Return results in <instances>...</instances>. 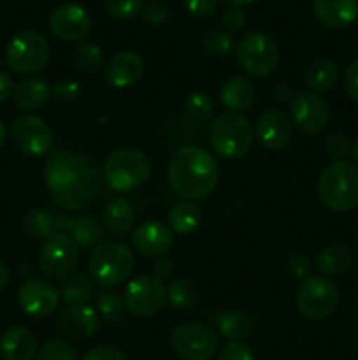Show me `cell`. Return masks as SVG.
<instances>
[{
	"label": "cell",
	"mask_w": 358,
	"mask_h": 360,
	"mask_svg": "<svg viewBox=\"0 0 358 360\" xmlns=\"http://www.w3.org/2000/svg\"><path fill=\"white\" fill-rule=\"evenodd\" d=\"M221 21H223V27L227 28L228 32H239L246 23V14L241 7L232 6L225 11Z\"/></svg>",
	"instance_id": "cell-45"
},
{
	"label": "cell",
	"mask_w": 358,
	"mask_h": 360,
	"mask_svg": "<svg viewBox=\"0 0 358 360\" xmlns=\"http://www.w3.org/2000/svg\"><path fill=\"white\" fill-rule=\"evenodd\" d=\"M95 304H97L98 313L104 316L107 322H119L123 316V311H125V302H123V297L118 294V292L112 290H104L95 297Z\"/></svg>",
	"instance_id": "cell-35"
},
{
	"label": "cell",
	"mask_w": 358,
	"mask_h": 360,
	"mask_svg": "<svg viewBox=\"0 0 358 360\" xmlns=\"http://www.w3.org/2000/svg\"><path fill=\"white\" fill-rule=\"evenodd\" d=\"M51 94L56 101L60 102H74L81 94V86L74 79H60L55 86L51 88Z\"/></svg>",
	"instance_id": "cell-43"
},
{
	"label": "cell",
	"mask_w": 358,
	"mask_h": 360,
	"mask_svg": "<svg viewBox=\"0 0 358 360\" xmlns=\"http://www.w3.org/2000/svg\"><path fill=\"white\" fill-rule=\"evenodd\" d=\"M133 264L135 257L128 246L119 241H104L91 252L88 271L98 287L111 288L132 274Z\"/></svg>",
	"instance_id": "cell-5"
},
{
	"label": "cell",
	"mask_w": 358,
	"mask_h": 360,
	"mask_svg": "<svg viewBox=\"0 0 358 360\" xmlns=\"http://www.w3.org/2000/svg\"><path fill=\"white\" fill-rule=\"evenodd\" d=\"M339 304V290L326 276H309L297 292V308L305 319L321 320L332 315Z\"/></svg>",
	"instance_id": "cell-10"
},
{
	"label": "cell",
	"mask_w": 358,
	"mask_h": 360,
	"mask_svg": "<svg viewBox=\"0 0 358 360\" xmlns=\"http://www.w3.org/2000/svg\"><path fill=\"white\" fill-rule=\"evenodd\" d=\"M11 141L20 153L27 157H44L55 144V132L42 118L25 115L11 125Z\"/></svg>",
	"instance_id": "cell-13"
},
{
	"label": "cell",
	"mask_w": 358,
	"mask_h": 360,
	"mask_svg": "<svg viewBox=\"0 0 358 360\" xmlns=\"http://www.w3.org/2000/svg\"><path fill=\"white\" fill-rule=\"evenodd\" d=\"M351 157H353L354 162H357V164H358V139L354 141V144H353V146H351Z\"/></svg>",
	"instance_id": "cell-55"
},
{
	"label": "cell",
	"mask_w": 358,
	"mask_h": 360,
	"mask_svg": "<svg viewBox=\"0 0 358 360\" xmlns=\"http://www.w3.org/2000/svg\"><path fill=\"white\" fill-rule=\"evenodd\" d=\"M227 2H228V4H232V6L239 7V6H244V4L253 2V0H227Z\"/></svg>",
	"instance_id": "cell-56"
},
{
	"label": "cell",
	"mask_w": 358,
	"mask_h": 360,
	"mask_svg": "<svg viewBox=\"0 0 358 360\" xmlns=\"http://www.w3.org/2000/svg\"><path fill=\"white\" fill-rule=\"evenodd\" d=\"M93 27L90 13L79 4H62L49 16V30L63 42H77L86 37Z\"/></svg>",
	"instance_id": "cell-15"
},
{
	"label": "cell",
	"mask_w": 358,
	"mask_h": 360,
	"mask_svg": "<svg viewBox=\"0 0 358 360\" xmlns=\"http://www.w3.org/2000/svg\"><path fill=\"white\" fill-rule=\"evenodd\" d=\"M74 218L69 214H56L55 220V234H67L72 231Z\"/></svg>",
	"instance_id": "cell-51"
},
{
	"label": "cell",
	"mask_w": 358,
	"mask_h": 360,
	"mask_svg": "<svg viewBox=\"0 0 358 360\" xmlns=\"http://www.w3.org/2000/svg\"><path fill=\"white\" fill-rule=\"evenodd\" d=\"M344 90L353 101L358 102V60H354L344 72Z\"/></svg>",
	"instance_id": "cell-47"
},
{
	"label": "cell",
	"mask_w": 358,
	"mask_h": 360,
	"mask_svg": "<svg viewBox=\"0 0 358 360\" xmlns=\"http://www.w3.org/2000/svg\"><path fill=\"white\" fill-rule=\"evenodd\" d=\"M142 18L147 25H153V27H158V25H164L171 20V9L165 2H160V0H151V2L144 4L142 6Z\"/></svg>",
	"instance_id": "cell-41"
},
{
	"label": "cell",
	"mask_w": 358,
	"mask_h": 360,
	"mask_svg": "<svg viewBox=\"0 0 358 360\" xmlns=\"http://www.w3.org/2000/svg\"><path fill=\"white\" fill-rule=\"evenodd\" d=\"M104 9L114 20H133L142 11V0H102Z\"/></svg>",
	"instance_id": "cell-38"
},
{
	"label": "cell",
	"mask_w": 358,
	"mask_h": 360,
	"mask_svg": "<svg viewBox=\"0 0 358 360\" xmlns=\"http://www.w3.org/2000/svg\"><path fill=\"white\" fill-rule=\"evenodd\" d=\"M353 264V255L350 248L344 245H329L316 257V266L326 276H339L344 274Z\"/></svg>",
	"instance_id": "cell-27"
},
{
	"label": "cell",
	"mask_w": 358,
	"mask_h": 360,
	"mask_svg": "<svg viewBox=\"0 0 358 360\" xmlns=\"http://www.w3.org/2000/svg\"><path fill=\"white\" fill-rule=\"evenodd\" d=\"M256 98V88L249 79L241 76L230 77L220 88L221 104L232 112H242L253 105Z\"/></svg>",
	"instance_id": "cell-23"
},
{
	"label": "cell",
	"mask_w": 358,
	"mask_h": 360,
	"mask_svg": "<svg viewBox=\"0 0 358 360\" xmlns=\"http://www.w3.org/2000/svg\"><path fill=\"white\" fill-rule=\"evenodd\" d=\"M218 329L221 336L227 338L228 341H242L253 333V320L251 316L241 309H232V311L223 313L218 320Z\"/></svg>",
	"instance_id": "cell-30"
},
{
	"label": "cell",
	"mask_w": 358,
	"mask_h": 360,
	"mask_svg": "<svg viewBox=\"0 0 358 360\" xmlns=\"http://www.w3.org/2000/svg\"><path fill=\"white\" fill-rule=\"evenodd\" d=\"M49 62V44L35 30H21L9 41L6 63L18 74H35Z\"/></svg>",
	"instance_id": "cell-7"
},
{
	"label": "cell",
	"mask_w": 358,
	"mask_h": 360,
	"mask_svg": "<svg viewBox=\"0 0 358 360\" xmlns=\"http://www.w3.org/2000/svg\"><path fill=\"white\" fill-rule=\"evenodd\" d=\"M60 295L69 306H84L93 297V285L84 273H72L62 281Z\"/></svg>",
	"instance_id": "cell-29"
},
{
	"label": "cell",
	"mask_w": 358,
	"mask_h": 360,
	"mask_svg": "<svg viewBox=\"0 0 358 360\" xmlns=\"http://www.w3.org/2000/svg\"><path fill=\"white\" fill-rule=\"evenodd\" d=\"M183 4H185L186 11L190 14L199 18L213 16L218 11V6H220L218 0H183Z\"/></svg>",
	"instance_id": "cell-44"
},
{
	"label": "cell",
	"mask_w": 358,
	"mask_h": 360,
	"mask_svg": "<svg viewBox=\"0 0 358 360\" xmlns=\"http://www.w3.org/2000/svg\"><path fill=\"white\" fill-rule=\"evenodd\" d=\"M133 221H135V211L125 197L109 200L104 210V224L109 232L116 236L126 234L132 229Z\"/></svg>",
	"instance_id": "cell-25"
},
{
	"label": "cell",
	"mask_w": 358,
	"mask_h": 360,
	"mask_svg": "<svg viewBox=\"0 0 358 360\" xmlns=\"http://www.w3.org/2000/svg\"><path fill=\"white\" fill-rule=\"evenodd\" d=\"M168 186L183 200H200L211 195L220 179V167L213 155L200 146H183L167 169Z\"/></svg>",
	"instance_id": "cell-2"
},
{
	"label": "cell",
	"mask_w": 358,
	"mask_h": 360,
	"mask_svg": "<svg viewBox=\"0 0 358 360\" xmlns=\"http://www.w3.org/2000/svg\"><path fill=\"white\" fill-rule=\"evenodd\" d=\"M13 102L21 111H35L42 108L51 97V86L39 77H27L13 90Z\"/></svg>",
	"instance_id": "cell-24"
},
{
	"label": "cell",
	"mask_w": 358,
	"mask_h": 360,
	"mask_svg": "<svg viewBox=\"0 0 358 360\" xmlns=\"http://www.w3.org/2000/svg\"><path fill=\"white\" fill-rule=\"evenodd\" d=\"M83 360H128L123 355V352L116 350L112 347H97L88 352Z\"/></svg>",
	"instance_id": "cell-48"
},
{
	"label": "cell",
	"mask_w": 358,
	"mask_h": 360,
	"mask_svg": "<svg viewBox=\"0 0 358 360\" xmlns=\"http://www.w3.org/2000/svg\"><path fill=\"white\" fill-rule=\"evenodd\" d=\"M255 136L260 146L270 151H279L290 146L293 139V125L284 112L267 109L255 122Z\"/></svg>",
	"instance_id": "cell-17"
},
{
	"label": "cell",
	"mask_w": 358,
	"mask_h": 360,
	"mask_svg": "<svg viewBox=\"0 0 358 360\" xmlns=\"http://www.w3.org/2000/svg\"><path fill=\"white\" fill-rule=\"evenodd\" d=\"M70 236L81 248H90V246L100 245L104 241L105 229L91 214H79L77 218H74Z\"/></svg>",
	"instance_id": "cell-31"
},
{
	"label": "cell",
	"mask_w": 358,
	"mask_h": 360,
	"mask_svg": "<svg viewBox=\"0 0 358 360\" xmlns=\"http://www.w3.org/2000/svg\"><path fill=\"white\" fill-rule=\"evenodd\" d=\"M218 334L204 323L190 322L175 327L171 347L183 360H209L218 352Z\"/></svg>",
	"instance_id": "cell-11"
},
{
	"label": "cell",
	"mask_w": 358,
	"mask_h": 360,
	"mask_svg": "<svg viewBox=\"0 0 358 360\" xmlns=\"http://www.w3.org/2000/svg\"><path fill=\"white\" fill-rule=\"evenodd\" d=\"M6 139H7V130H6V127H4V123L0 122V148L4 146Z\"/></svg>",
	"instance_id": "cell-54"
},
{
	"label": "cell",
	"mask_w": 358,
	"mask_h": 360,
	"mask_svg": "<svg viewBox=\"0 0 358 360\" xmlns=\"http://www.w3.org/2000/svg\"><path fill=\"white\" fill-rule=\"evenodd\" d=\"M9 283V269L4 262H0V290Z\"/></svg>",
	"instance_id": "cell-53"
},
{
	"label": "cell",
	"mask_w": 358,
	"mask_h": 360,
	"mask_svg": "<svg viewBox=\"0 0 358 360\" xmlns=\"http://www.w3.org/2000/svg\"><path fill=\"white\" fill-rule=\"evenodd\" d=\"M202 224V210L195 202L183 200L175 204L168 213V227L172 232L181 236L192 234Z\"/></svg>",
	"instance_id": "cell-28"
},
{
	"label": "cell",
	"mask_w": 358,
	"mask_h": 360,
	"mask_svg": "<svg viewBox=\"0 0 358 360\" xmlns=\"http://www.w3.org/2000/svg\"><path fill=\"white\" fill-rule=\"evenodd\" d=\"M0 352L6 360H32L37 354V340L27 327H9L0 338Z\"/></svg>",
	"instance_id": "cell-22"
},
{
	"label": "cell",
	"mask_w": 358,
	"mask_h": 360,
	"mask_svg": "<svg viewBox=\"0 0 358 360\" xmlns=\"http://www.w3.org/2000/svg\"><path fill=\"white\" fill-rule=\"evenodd\" d=\"M214 111V104L211 97L204 91H193L183 102V112L186 118L195 125H204L211 120Z\"/></svg>",
	"instance_id": "cell-34"
},
{
	"label": "cell",
	"mask_w": 358,
	"mask_h": 360,
	"mask_svg": "<svg viewBox=\"0 0 358 360\" xmlns=\"http://www.w3.org/2000/svg\"><path fill=\"white\" fill-rule=\"evenodd\" d=\"M18 302L27 315L46 319L58 308L60 294L51 281L27 280L18 290Z\"/></svg>",
	"instance_id": "cell-16"
},
{
	"label": "cell",
	"mask_w": 358,
	"mask_h": 360,
	"mask_svg": "<svg viewBox=\"0 0 358 360\" xmlns=\"http://www.w3.org/2000/svg\"><path fill=\"white\" fill-rule=\"evenodd\" d=\"M74 65L79 72L93 76L104 67V51L95 42H83L74 51Z\"/></svg>",
	"instance_id": "cell-33"
},
{
	"label": "cell",
	"mask_w": 358,
	"mask_h": 360,
	"mask_svg": "<svg viewBox=\"0 0 358 360\" xmlns=\"http://www.w3.org/2000/svg\"><path fill=\"white\" fill-rule=\"evenodd\" d=\"M153 271H154V276L157 278H167V276H171L172 274V271H174V262H172L171 259H160V260H157V264H154L153 266Z\"/></svg>",
	"instance_id": "cell-49"
},
{
	"label": "cell",
	"mask_w": 358,
	"mask_h": 360,
	"mask_svg": "<svg viewBox=\"0 0 358 360\" xmlns=\"http://www.w3.org/2000/svg\"><path fill=\"white\" fill-rule=\"evenodd\" d=\"M98 167L93 160L70 150L49 155L44 178L53 202L67 211H79L102 195Z\"/></svg>",
	"instance_id": "cell-1"
},
{
	"label": "cell",
	"mask_w": 358,
	"mask_h": 360,
	"mask_svg": "<svg viewBox=\"0 0 358 360\" xmlns=\"http://www.w3.org/2000/svg\"><path fill=\"white\" fill-rule=\"evenodd\" d=\"M37 360H79V357L69 341L51 340L41 348Z\"/></svg>",
	"instance_id": "cell-39"
},
{
	"label": "cell",
	"mask_w": 358,
	"mask_h": 360,
	"mask_svg": "<svg viewBox=\"0 0 358 360\" xmlns=\"http://www.w3.org/2000/svg\"><path fill=\"white\" fill-rule=\"evenodd\" d=\"M291 123L305 136L323 132L330 122V108L321 97L311 91H300L290 102Z\"/></svg>",
	"instance_id": "cell-14"
},
{
	"label": "cell",
	"mask_w": 358,
	"mask_h": 360,
	"mask_svg": "<svg viewBox=\"0 0 358 360\" xmlns=\"http://www.w3.org/2000/svg\"><path fill=\"white\" fill-rule=\"evenodd\" d=\"M79 264V245L69 234H53L39 253V269L48 280H65Z\"/></svg>",
	"instance_id": "cell-9"
},
{
	"label": "cell",
	"mask_w": 358,
	"mask_h": 360,
	"mask_svg": "<svg viewBox=\"0 0 358 360\" xmlns=\"http://www.w3.org/2000/svg\"><path fill=\"white\" fill-rule=\"evenodd\" d=\"M319 200L329 210L346 213L358 206V165L353 162H333L318 181Z\"/></svg>",
	"instance_id": "cell-4"
},
{
	"label": "cell",
	"mask_w": 358,
	"mask_h": 360,
	"mask_svg": "<svg viewBox=\"0 0 358 360\" xmlns=\"http://www.w3.org/2000/svg\"><path fill=\"white\" fill-rule=\"evenodd\" d=\"M13 90H14L13 79H11L9 74L0 72V104H2V102H6L7 98L13 95Z\"/></svg>",
	"instance_id": "cell-50"
},
{
	"label": "cell",
	"mask_w": 358,
	"mask_h": 360,
	"mask_svg": "<svg viewBox=\"0 0 358 360\" xmlns=\"http://www.w3.org/2000/svg\"><path fill=\"white\" fill-rule=\"evenodd\" d=\"M312 11L323 27L340 30L357 20L358 0H312Z\"/></svg>",
	"instance_id": "cell-21"
},
{
	"label": "cell",
	"mask_w": 358,
	"mask_h": 360,
	"mask_svg": "<svg viewBox=\"0 0 358 360\" xmlns=\"http://www.w3.org/2000/svg\"><path fill=\"white\" fill-rule=\"evenodd\" d=\"M151 158L139 148H118L105 158L102 176L105 185L119 193H126L144 185L151 176Z\"/></svg>",
	"instance_id": "cell-3"
},
{
	"label": "cell",
	"mask_w": 358,
	"mask_h": 360,
	"mask_svg": "<svg viewBox=\"0 0 358 360\" xmlns=\"http://www.w3.org/2000/svg\"><path fill=\"white\" fill-rule=\"evenodd\" d=\"M286 269L291 276L302 280V278H305L309 274L311 266H309L307 257L302 255V253H293V255H290L286 259Z\"/></svg>",
	"instance_id": "cell-46"
},
{
	"label": "cell",
	"mask_w": 358,
	"mask_h": 360,
	"mask_svg": "<svg viewBox=\"0 0 358 360\" xmlns=\"http://www.w3.org/2000/svg\"><path fill=\"white\" fill-rule=\"evenodd\" d=\"M351 146L350 137L344 136V134H332V136L326 139L325 143V151L329 155V158H332L333 162H343L346 160L351 155Z\"/></svg>",
	"instance_id": "cell-40"
},
{
	"label": "cell",
	"mask_w": 358,
	"mask_h": 360,
	"mask_svg": "<svg viewBox=\"0 0 358 360\" xmlns=\"http://www.w3.org/2000/svg\"><path fill=\"white\" fill-rule=\"evenodd\" d=\"M132 243L137 252L144 257H164L172 248L174 236L168 225L160 220H150L140 224L132 236Z\"/></svg>",
	"instance_id": "cell-19"
},
{
	"label": "cell",
	"mask_w": 358,
	"mask_h": 360,
	"mask_svg": "<svg viewBox=\"0 0 358 360\" xmlns=\"http://www.w3.org/2000/svg\"><path fill=\"white\" fill-rule=\"evenodd\" d=\"M167 301V287L154 274H140L128 281L123 292L125 308L135 316H151L160 311Z\"/></svg>",
	"instance_id": "cell-12"
},
{
	"label": "cell",
	"mask_w": 358,
	"mask_h": 360,
	"mask_svg": "<svg viewBox=\"0 0 358 360\" xmlns=\"http://www.w3.org/2000/svg\"><path fill=\"white\" fill-rule=\"evenodd\" d=\"M56 214L44 210H30L23 217V229L32 239H48L55 234Z\"/></svg>",
	"instance_id": "cell-32"
},
{
	"label": "cell",
	"mask_w": 358,
	"mask_h": 360,
	"mask_svg": "<svg viewBox=\"0 0 358 360\" xmlns=\"http://www.w3.org/2000/svg\"><path fill=\"white\" fill-rule=\"evenodd\" d=\"M235 58L249 76L265 77L276 70L279 63V49L267 34L251 32L237 42Z\"/></svg>",
	"instance_id": "cell-8"
},
{
	"label": "cell",
	"mask_w": 358,
	"mask_h": 360,
	"mask_svg": "<svg viewBox=\"0 0 358 360\" xmlns=\"http://www.w3.org/2000/svg\"><path fill=\"white\" fill-rule=\"evenodd\" d=\"M144 60L133 51L116 53L105 67V79L116 88H128L142 77Z\"/></svg>",
	"instance_id": "cell-20"
},
{
	"label": "cell",
	"mask_w": 358,
	"mask_h": 360,
	"mask_svg": "<svg viewBox=\"0 0 358 360\" xmlns=\"http://www.w3.org/2000/svg\"><path fill=\"white\" fill-rule=\"evenodd\" d=\"M232 49H234V39L227 32H209L204 39V51L211 58H225V56L230 55Z\"/></svg>",
	"instance_id": "cell-37"
},
{
	"label": "cell",
	"mask_w": 358,
	"mask_h": 360,
	"mask_svg": "<svg viewBox=\"0 0 358 360\" xmlns=\"http://www.w3.org/2000/svg\"><path fill=\"white\" fill-rule=\"evenodd\" d=\"M272 94L274 97L279 98L281 102H286V101L291 102V94H293V90H291V86L286 83V81H279L277 84H274Z\"/></svg>",
	"instance_id": "cell-52"
},
{
	"label": "cell",
	"mask_w": 358,
	"mask_h": 360,
	"mask_svg": "<svg viewBox=\"0 0 358 360\" xmlns=\"http://www.w3.org/2000/svg\"><path fill=\"white\" fill-rule=\"evenodd\" d=\"M218 360H256L251 348L242 341H228L218 354Z\"/></svg>",
	"instance_id": "cell-42"
},
{
	"label": "cell",
	"mask_w": 358,
	"mask_h": 360,
	"mask_svg": "<svg viewBox=\"0 0 358 360\" xmlns=\"http://www.w3.org/2000/svg\"><path fill=\"white\" fill-rule=\"evenodd\" d=\"M213 150L227 160H237L249 153L253 146V129L239 112H223L209 129Z\"/></svg>",
	"instance_id": "cell-6"
},
{
	"label": "cell",
	"mask_w": 358,
	"mask_h": 360,
	"mask_svg": "<svg viewBox=\"0 0 358 360\" xmlns=\"http://www.w3.org/2000/svg\"><path fill=\"white\" fill-rule=\"evenodd\" d=\"M195 287L186 278L172 280L167 287V299L175 309H188L195 302Z\"/></svg>",
	"instance_id": "cell-36"
},
{
	"label": "cell",
	"mask_w": 358,
	"mask_h": 360,
	"mask_svg": "<svg viewBox=\"0 0 358 360\" xmlns=\"http://www.w3.org/2000/svg\"><path fill=\"white\" fill-rule=\"evenodd\" d=\"M339 81V70L332 60H316L305 69L304 83L312 91L325 94L330 91Z\"/></svg>",
	"instance_id": "cell-26"
},
{
	"label": "cell",
	"mask_w": 358,
	"mask_h": 360,
	"mask_svg": "<svg viewBox=\"0 0 358 360\" xmlns=\"http://www.w3.org/2000/svg\"><path fill=\"white\" fill-rule=\"evenodd\" d=\"M98 316L90 304L69 306L56 319V330L65 341H84L97 330Z\"/></svg>",
	"instance_id": "cell-18"
}]
</instances>
